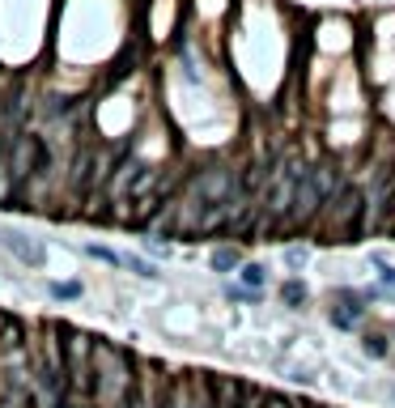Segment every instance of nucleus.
<instances>
[{
    "label": "nucleus",
    "mask_w": 395,
    "mask_h": 408,
    "mask_svg": "<svg viewBox=\"0 0 395 408\" xmlns=\"http://www.w3.org/2000/svg\"><path fill=\"white\" fill-rule=\"evenodd\" d=\"M280 302H285V306H302L306 302V285L302 281H285V285H280Z\"/></svg>",
    "instance_id": "39448f33"
},
{
    "label": "nucleus",
    "mask_w": 395,
    "mask_h": 408,
    "mask_svg": "<svg viewBox=\"0 0 395 408\" xmlns=\"http://www.w3.org/2000/svg\"><path fill=\"white\" fill-rule=\"evenodd\" d=\"M264 272H268L264 264H243V285L247 289H259L264 285Z\"/></svg>",
    "instance_id": "6e6552de"
},
{
    "label": "nucleus",
    "mask_w": 395,
    "mask_h": 408,
    "mask_svg": "<svg viewBox=\"0 0 395 408\" xmlns=\"http://www.w3.org/2000/svg\"><path fill=\"white\" fill-rule=\"evenodd\" d=\"M124 268H132V272H141V277H157V268H153V264H145L141 255H124Z\"/></svg>",
    "instance_id": "9d476101"
},
{
    "label": "nucleus",
    "mask_w": 395,
    "mask_h": 408,
    "mask_svg": "<svg viewBox=\"0 0 395 408\" xmlns=\"http://www.w3.org/2000/svg\"><path fill=\"white\" fill-rule=\"evenodd\" d=\"M374 268H378V285H382V289H387V293L395 298V268H391V264L382 260V255H374Z\"/></svg>",
    "instance_id": "0eeeda50"
},
{
    "label": "nucleus",
    "mask_w": 395,
    "mask_h": 408,
    "mask_svg": "<svg viewBox=\"0 0 395 408\" xmlns=\"http://www.w3.org/2000/svg\"><path fill=\"white\" fill-rule=\"evenodd\" d=\"M47 140L43 136H30V132H22L17 140H13V187H22V183H30L38 170H47Z\"/></svg>",
    "instance_id": "f03ea898"
},
{
    "label": "nucleus",
    "mask_w": 395,
    "mask_h": 408,
    "mask_svg": "<svg viewBox=\"0 0 395 408\" xmlns=\"http://www.w3.org/2000/svg\"><path fill=\"white\" fill-rule=\"evenodd\" d=\"M238 264V251L234 247H221V251H213V272H230Z\"/></svg>",
    "instance_id": "423d86ee"
},
{
    "label": "nucleus",
    "mask_w": 395,
    "mask_h": 408,
    "mask_svg": "<svg viewBox=\"0 0 395 408\" xmlns=\"http://www.w3.org/2000/svg\"><path fill=\"white\" fill-rule=\"evenodd\" d=\"M366 353H370V357H387L391 349H387V340H382V336H366Z\"/></svg>",
    "instance_id": "ddd939ff"
},
{
    "label": "nucleus",
    "mask_w": 395,
    "mask_h": 408,
    "mask_svg": "<svg viewBox=\"0 0 395 408\" xmlns=\"http://www.w3.org/2000/svg\"><path fill=\"white\" fill-rule=\"evenodd\" d=\"M5 247L17 255L22 264H30V268H38V264L47 260V251H43V247H38L30 234H22V230H5Z\"/></svg>",
    "instance_id": "20e7f679"
},
{
    "label": "nucleus",
    "mask_w": 395,
    "mask_h": 408,
    "mask_svg": "<svg viewBox=\"0 0 395 408\" xmlns=\"http://www.w3.org/2000/svg\"><path fill=\"white\" fill-rule=\"evenodd\" d=\"M327 204H336L331 217L340 221V230H345V234H353V230H357V217H361V209H366V204H361V187L345 183L340 191H336V196L327 200Z\"/></svg>",
    "instance_id": "7ed1b4c3"
},
{
    "label": "nucleus",
    "mask_w": 395,
    "mask_h": 408,
    "mask_svg": "<svg viewBox=\"0 0 395 408\" xmlns=\"http://www.w3.org/2000/svg\"><path fill=\"white\" fill-rule=\"evenodd\" d=\"M336 196V170L331 166H310L298 183V196H294V209H289V226H306L323 204Z\"/></svg>",
    "instance_id": "f257e3e1"
},
{
    "label": "nucleus",
    "mask_w": 395,
    "mask_h": 408,
    "mask_svg": "<svg viewBox=\"0 0 395 408\" xmlns=\"http://www.w3.org/2000/svg\"><path fill=\"white\" fill-rule=\"evenodd\" d=\"M357 319H361L357 306H353V311H331V323H336V328H353Z\"/></svg>",
    "instance_id": "9b49d317"
},
{
    "label": "nucleus",
    "mask_w": 395,
    "mask_h": 408,
    "mask_svg": "<svg viewBox=\"0 0 395 408\" xmlns=\"http://www.w3.org/2000/svg\"><path fill=\"white\" fill-rule=\"evenodd\" d=\"M285 264H289V268H302V264H306V247H289V251H285Z\"/></svg>",
    "instance_id": "4468645a"
},
{
    "label": "nucleus",
    "mask_w": 395,
    "mask_h": 408,
    "mask_svg": "<svg viewBox=\"0 0 395 408\" xmlns=\"http://www.w3.org/2000/svg\"><path fill=\"white\" fill-rule=\"evenodd\" d=\"M89 255H94V260H102V264L124 268V255H120V251H110V247H89Z\"/></svg>",
    "instance_id": "1a4fd4ad"
},
{
    "label": "nucleus",
    "mask_w": 395,
    "mask_h": 408,
    "mask_svg": "<svg viewBox=\"0 0 395 408\" xmlns=\"http://www.w3.org/2000/svg\"><path fill=\"white\" fill-rule=\"evenodd\" d=\"M55 298H81V285L77 281H60V285H51Z\"/></svg>",
    "instance_id": "f8f14e48"
}]
</instances>
